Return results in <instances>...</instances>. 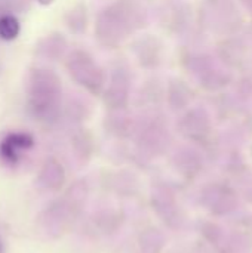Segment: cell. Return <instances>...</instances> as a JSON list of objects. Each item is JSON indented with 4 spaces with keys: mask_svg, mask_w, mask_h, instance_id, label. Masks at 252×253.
Wrapping results in <instances>:
<instances>
[{
    "mask_svg": "<svg viewBox=\"0 0 252 253\" xmlns=\"http://www.w3.org/2000/svg\"><path fill=\"white\" fill-rule=\"evenodd\" d=\"M59 90L56 80L50 74L39 73L37 79L33 82L31 90V108L39 116H48L55 107Z\"/></svg>",
    "mask_w": 252,
    "mask_h": 253,
    "instance_id": "1",
    "label": "cell"
},
{
    "mask_svg": "<svg viewBox=\"0 0 252 253\" xmlns=\"http://www.w3.org/2000/svg\"><path fill=\"white\" fill-rule=\"evenodd\" d=\"M34 145V139L30 133L15 132L9 133L0 144V156L7 163H16L19 159V153L24 150H30Z\"/></svg>",
    "mask_w": 252,
    "mask_h": 253,
    "instance_id": "2",
    "label": "cell"
},
{
    "mask_svg": "<svg viewBox=\"0 0 252 253\" xmlns=\"http://www.w3.org/2000/svg\"><path fill=\"white\" fill-rule=\"evenodd\" d=\"M19 30H21V25L16 16L9 15V13L0 16V39L10 42L18 37Z\"/></svg>",
    "mask_w": 252,
    "mask_h": 253,
    "instance_id": "3",
    "label": "cell"
},
{
    "mask_svg": "<svg viewBox=\"0 0 252 253\" xmlns=\"http://www.w3.org/2000/svg\"><path fill=\"white\" fill-rule=\"evenodd\" d=\"M37 1H39L40 4H43V6H48V4H50L53 0H37Z\"/></svg>",
    "mask_w": 252,
    "mask_h": 253,
    "instance_id": "4",
    "label": "cell"
},
{
    "mask_svg": "<svg viewBox=\"0 0 252 253\" xmlns=\"http://www.w3.org/2000/svg\"><path fill=\"white\" fill-rule=\"evenodd\" d=\"M0 251H1V246H0Z\"/></svg>",
    "mask_w": 252,
    "mask_h": 253,
    "instance_id": "5",
    "label": "cell"
}]
</instances>
